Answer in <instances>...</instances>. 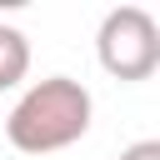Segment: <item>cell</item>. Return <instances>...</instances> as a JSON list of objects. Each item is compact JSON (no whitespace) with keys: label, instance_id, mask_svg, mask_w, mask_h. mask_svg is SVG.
<instances>
[{"label":"cell","instance_id":"cell-1","mask_svg":"<svg viewBox=\"0 0 160 160\" xmlns=\"http://www.w3.org/2000/svg\"><path fill=\"white\" fill-rule=\"evenodd\" d=\"M90 115H95V100L80 80L45 75L15 100L10 120H5V140L20 155H50V150L75 145L90 130Z\"/></svg>","mask_w":160,"mask_h":160},{"label":"cell","instance_id":"cell-2","mask_svg":"<svg viewBox=\"0 0 160 160\" xmlns=\"http://www.w3.org/2000/svg\"><path fill=\"white\" fill-rule=\"evenodd\" d=\"M95 55L105 75L115 80H150L160 65V25L145 5H115L105 10L95 30Z\"/></svg>","mask_w":160,"mask_h":160},{"label":"cell","instance_id":"cell-3","mask_svg":"<svg viewBox=\"0 0 160 160\" xmlns=\"http://www.w3.org/2000/svg\"><path fill=\"white\" fill-rule=\"evenodd\" d=\"M30 70V40L15 25H0V90H15Z\"/></svg>","mask_w":160,"mask_h":160},{"label":"cell","instance_id":"cell-4","mask_svg":"<svg viewBox=\"0 0 160 160\" xmlns=\"http://www.w3.org/2000/svg\"><path fill=\"white\" fill-rule=\"evenodd\" d=\"M120 160H160V140H135L120 150Z\"/></svg>","mask_w":160,"mask_h":160}]
</instances>
